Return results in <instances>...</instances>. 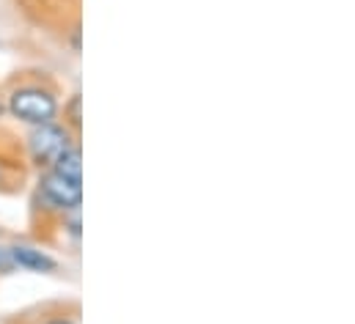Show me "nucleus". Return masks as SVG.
I'll use <instances>...</instances> for the list:
<instances>
[{
	"instance_id": "nucleus-2",
	"label": "nucleus",
	"mask_w": 355,
	"mask_h": 324,
	"mask_svg": "<svg viewBox=\"0 0 355 324\" xmlns=\"http://www.w3.org/2000/svg\"><path fill=\"white\" fill-rule=\"evenodd\" d=\"M72 135L67 127L50 121V124H42V127H33L31 138H28V152H31V160L36 162L39 168H53V162L58 160L67 149H72Z\"/></svg>"
},
{
	"instance_id": "nucleus-4",
	"label": "nucleus",
	"mask_w": 355,
	"mask_h": 324,
	"mask_svg": "<svg viewBox=\"0 0 355 324\" xmlns=\"http://www.w3.org/2000/svg\"><path fill=\"white\" fill-rule=\"evenodd\" d=\"M8 253H11V261H14V269H25V272H55V258L53 255H47L44 250H39V247H28V244H14V247H8Z\"/></svg>"
},
{
	"instance_id": "nucleus-6",
	"label": "nucleus",
	"mask_w": 355,
	"mask_h": 324,
	"mask_svg": "<svg viewBox=\"0 0 355 324\" xmlns=\"http://www.w3.org/2000/svg\"><path fill=\"white\" fill-rule=\"evenodd\" d=\"M64 116H67V121H69V129L80 132V124H83V116H80V93H75V96L69 99V105L64 107Z\"/></svg>"
},
{
	"instance_id": "nucleus-1",
	"label": "nucleus",
	"mask_w": 355,
	"mask_h": 324,
	"mask_svg": "<svg viewBox=\"0 0 355 324\" xmlns=\"http://www.w3.org/2000/svg\"><path fill=\"white\" fill-rule=\"evenodd\" d=\"M8 113L25 124H33V127H42V124H50L55 121L58 116V99L53 91L42 88V85H25V88H17L11 91L8 96Z\"/></svg>"
},
{
	"instance_id": "nucleus-10",
	"label": "nucleus",
	"mask_w": 355,
	"mask_h": 324,
	"mask_svg": "<svg viewBox=\"0 0 355 324\" xmlns=\"http://www.w3.org/2000/svg\"><path fill=\"white\" fill-rule=\"evenodd\" d=\"M0 176H3V173H0Z\"/></svg>"
},
{
	"instance_id": "nucleus-8",
	"label": "nucleus",
	"mask_w": 355,
	"mask_h": 324,
	"mask_svg": "<svg viewBox=\"0 0 355 324\" xmlns=\"http://www.w3.org/2000/svg\"><path fill=\"white\" fill-rule=\"evenodd\" d=\"M50 324H75V322H69V319H55V322H50Z\"/></svg>"
},
{
	"instance_id": "nucleus-5",
	"label": "nucleus",
	"mask_w": 355,
	"mask_h": 324,
	"mask_svg": "<svg viewBox=\"0 0 355 324\" xmlns=\"http://www.w3.org/2000/svg\"><path fill=\"white\" fill-rule=\"evenodd\" d=\"M50 170H55V173H61L67 179H75V181H83V157H80V149L78 146L67 149L58 160L53 162Z\"/></svg>"
},
{
	"instance_id": "nucleus-7",
	"label": "nucleus",
	"mask_w": 355,
	"mask_h": 324,
	"mask_svg": "<svg viewBox=\"0 0 355 324\" xmlns=\"http://www.w3.org/2000/svg\"><path fill=\"white\" fill-rule=\"evenodd\" d=\"M0 272H3V275L14 272V261H11V253H8V247H0Z\"/></svg>"
},
{
	"instance_id": "nucleus-3",
	"label": "nucleus",
	"mask_w": 355,
	"mask_h": 324,
	"mask_svg": "<svg viewBox=\"0 0 355 324\" xmlns=\"http://www.w3.org/2000/svg\"><path fill=\"white\" fill-rule=\"evenodd\" d=\"M83 181H75V179H67L55 170H47L42 179H39V192L44 195L47 204H53L55 209L61 212H78L80 204H83Z\"/></svg>"
},
{
	"instance_id": "nucleus-9",
	"label": "nucleus",
	"mask_w": 355,
	"mask_h": 324,
	"mask_svg": "<svg viewBox=\"0 0 355 324\" xmlns=\"http://www.w3.org/2000/svg\"><path fill=\"white\" fill-rule=\"evenodd\" d=\"M0 113H3V105H0Z\"/></svg>"
}]
</instances>
